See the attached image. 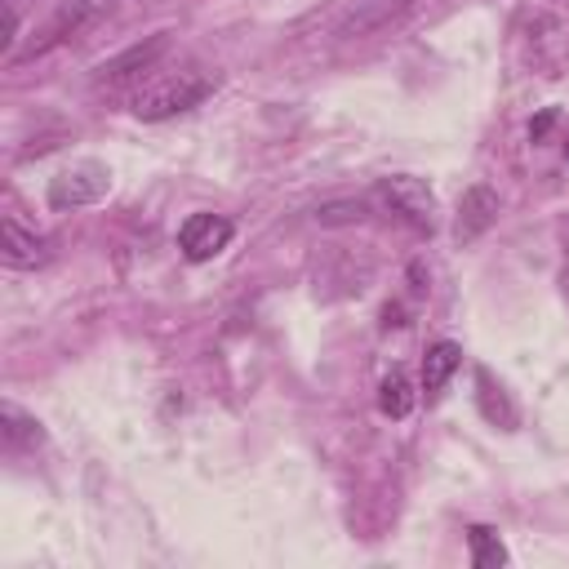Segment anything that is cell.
Returning a JSON list of instances; mask_svg holds the SVG:
<instances>
[{"mask_svg": "<svg viewBox=\"0 0 569 569\" xmlns=\"http://www.w3.org/2000/svg\"><path fill=\"white\" fill-rule=\"evenodd\" d=\"M218 89V71H204V67H178V71H164V76H151L129 111L138 120H169V116H182L191 107H200L209 93Z\"/></svg>", "mask_w": 569, "mask_h": 569, "instance_id": "obj_1", "label": "cell"}, {"mask_svg": "<svg viewBox=\"0 0 569 569\" xmlns=\"http://www.w3.org/2000/svg\"><path fill=\"white\" fill-rule=\"evenodd\" d=\"M111 187V173L98 164V160H80V164H67L62 173L49 178V209L67 213V209H84V204H98Z\"/></svg>", "mask_w": 569, "mask_h": 569, "instance_id": "obj_2", "label": "cell"}, {"mask_svg": "<svg viewBox=\"0 0 569 569\" xmlns=\"http://www.w3.org/2000/svg\"><path fill=\"white\" fill-rule=\"evenodd\" d=\"M378 196L391 204L396 218H405L409 227L418 231H431L436 227V191L427 187V178H413V173H391L378 182Z\"/></svg>", "mask_w": 569, "mask_h": 569, "instance_id": "obj_3", "label": "cell"}, {"mask_svg": "<svg viewBox=\"0 0 569 569\" xmlns=\"http://www.w3.org/2000/svg\"><path fill=\"white\" fill-rule=\"evenodd\" d=\"M231 236H236V227L222 213H191L178 227V249L187 262H209L213 253H222L231 244Z\"/></svg>", "mask_w": 569, "mask_h": 569, "instance_id": "obj_4", "label": "cell"}, {"mask_svg": "<svg viewBox=\"0 0 569 569\" xmlns=\"http://www.w3.org/2000/svg\"><path fill=\"white\" fill-rule=\"evenodd\" d=\"M0 231H4V240H0V258H4V267H13V271H36V267H44V262L53 258L49 236L22 227L13 213H4Z\"/></svg>", "mask_w": 569, "mask_h": 569, "instance_id": "obj_5", "label": "cell"}, {"mask_svg": "<svg viewBox=\"0 0 569 569\" xmlns=\"http://www.w3.org/2000/svg\"><path fill=\"white\" fill-rule=\"evenodd\" d=\"M164 53H169V36L160 31V36H151V40H142V44H133V49L107 58V62L98 67V84H120V80H129V76H142V71H151Z\"/></svg>", "mask_w": 569, "mask_h": 569, "instance_id": "obj_6", "label": "cell"}, {"mask_svg": "<svg viewBox=\"0 0 569 569\" xmlns=\"http://www.w3.org/2000/svg\"><path fill=\"white\" fill-rule=\"evenodd\" d=\"M111 9H116V0H71V4H62L58 18L44 27V40H36L31 53H44L49 44H58V40H67V36H76V31H84V27H93V22L107 18Z\"/></svg>", "mask_w": 569, "mask_h": 569, "instance_id": "obj_7", "label": "cell"}, {"mask_svg": "<svg viewBox=\"0 0 569 569\" xmlns=\"http://www.w3.org/2000/svg\"><path fill=\"white\" fill-rule=\"evenodd\" d=\"M493 218H498V196L489 191V187H467L462 191V204H458V222H453V236L467 244V240H476V236H485L489 227H493Z\"/></svg>", "mask_w": 569, "mask_h": 569, "instance_id": "obj_8", "label": "cell"}, {"mask_svg": "<svg viewBox=\"0 0 569 569\" xmlns=\"http://www.w3.org/2000/svg\"><path fill=\"white\" fill-rule=\"evenodd\" d=\"M458 365H462V347H458V342H449V338H445V342H431L427 356H422V391L436 396V391L453 378Z\"/></svg>", "mask_w": 569, "mask_h": 569, "instance_id": "obj_9", "label": "cell"}, {"mask_svg": "<svg viewBox=\"0 0 569 569\" xmlns=\"http://www.w3.org/2000/svg\"><path fill=\"white\" fill-rule=\"evenodd\" d=\"M409 9V0H360L356 13L342 22V36H369L378 27H387L391 18H400Z\"/></svg>", "mask_w": 569, "mask_h": 569, "instance_id": "obj_10", "label": "cell"}, {"mask_svg": "<svg viewBox=\"0 0 569 569\" xmlns=\"http://www.w3.org/2000/svg\"><path fill=\"white\" fill-rule=\"evenodd\" d=\"M0 422H4V445H9V449H31V445H40V440H44L40 422H36L31 413H22L13 400H4Z\"/></svg>", "mask_w": 569, "mask_h": 569, "instance_id": "obj_11", "label": "cell"}, {"mask_svg": "<svg viewBox=\"0 0 569 569\" xmlns=\"http://www.w3.org/2000/svg\"><path fill=\"white\" fill-rule=\"evenodd\" d=\"M467 547H471V565H476V569H498V565H507V547H502V538H498L489 525H471V529H467Z\"/></svg>", "mask_w": 569, "mask_h": 569, "instance_id": "obj_12", "label": "cell"}, {"mask_svg": "<svg viewBox=\"0 0 569 569\" xmlns=\"http://www.w3.org/2000/svg\"><path fill=\"white\" fill-rule=\"evenodd\" d=\"M476 387H480V409H485V418H489V422H502V427H516V409H511V400L502 396V387H493L489 369H476Z\"/></svg>", "mask_w": 569, "mask_h": 569, "instance_id": "obj_13", "label": "cell"}, {"mask_svg": "<svg viewBox=\"0 0 569 569\" xmlns=\"http://www.w3.org/2000/svg\"><path fill=\"white\" fill-rule=\"evenodd\" d=\"M378 409H382L387 418H405V413L413 409V387H409L405 373H387V378H382V387H378Z\"/></svg>", "mask_w": 569, "mask_h": 569, "instance_id": "obj_14", "label": "cell"}, {"mask_svg": "<svg viewBox=\"0 0 569 569\" xmlns=\"http://www.w3.org/2000/svg\"><path fill=\"white\" fill-rule=\"evenodd\" d=\"M369 209L360 204V200H333V204H320L316 209V222H325V227H338V222H360Z\"/></svg>", "mask_w": 569, "mask_h": 569, "instance_id": "obj_15", "label": "cell"}, {"mask_svg": "<svg viewBox=\"0 0 569 569\" xmlns=\"http://www.w3.org/2000/svg\"><path fill=\"white\" fill-rule=\"evenodd\" d=\"M551 124H556V111H542V116H538V120H533V124H529V138H533V142H542V138H547V129H551Z\"/></svg>", "mask_w": 569, "mask_h": 569, "instance_id": "obj_16", "label": "cell"}]
</instances>
